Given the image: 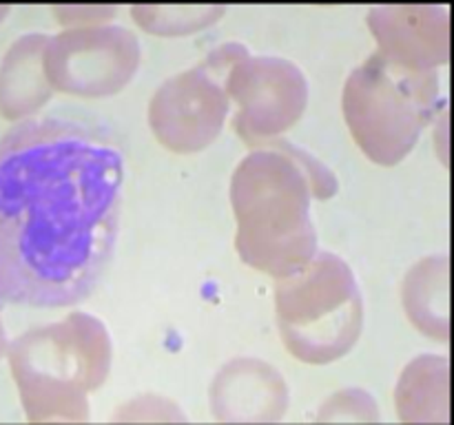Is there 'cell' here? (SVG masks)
<instances>
[{
	"label": "cell",
	"mask_w": 454,
	"mask_h": 425,
	"mask_svg": "<svg viewBox=\"0 0 454 425\" xmlns=\"http://www.w3.org/2000/svg\"><path fill=\"white\" fill-rule=\"evenodd\" d=\"M124 158L102 128L25 120L0 137V304L62 308L100 283L122 212Z\"/></svg>",
	"instance_id": "6da1fadb"
},
{
	"label": "cell",
	"mask_w": 454,
	"mask_h": 425,
	"mask_svg": "<svg viewBox=\"0 0 454 425\" xmlns=\"http://www.w3.org/2000/svg\"><path fill=\"white\" fill-rule=\"evenodd\" d=\"M27 425H91L89 394L111 372V336L89 313L22 332L7 348Z\"/></svg>",
	"instance_id": "7a4b0ae2"
},
{
	"label": "cell",
	"mask_w": 454,
	"mask_h": 425,
	"mask_svg": "<svg viewBox=\"0 0 454 425\" xmlns=\"http://www.w3.org/2000/svg\"><path fill=\"white\" fill-rule=\"evenodd\" d=\"M310 202L309 180L286 153L251 151L231 177L235 248L244 264L278 282L304 270L317 255Z\"/></svg>",
	"instance_id": "3957f363"
},
{
	"label": "cell",
	"mask_w": 454,
	"mask_h": 425,
	"mask_svg": "<svg viewBox=\"0 0 454 425\" xmlns=\"http://www.w3.org/2000/svg\"><path fill=\"white\" fill-rule=\"evenodd\" d=\"M442 102L437 71H412L372 53L346 78L341 111L362 153L380 166L402 162Z\"/></svg>",
	"instance_id": "277c9868"
},
{
	"label": "cell",
	"mask_w": 454,
	"mask_h": 425,
	"mask_svg": "<svg viewBox=\"0 0 454 425\" xmlns=\"http://www.w3.org/2000/svg\"><path fill=\"white\" fill-rule=\"evenodd\" d=\"M278 330L288 352L310 366L346 357L364 330V297L353 268L331 251L275 286Z\"/></svg>",
	"instance_id": "5b68a950"
},
{
	"label": "cell",
	"mask_w": 454,
	"mask_h": 425,
	"mask_svg": "<svg viewBox=\"0 0 454 425\" xmlns=\"http://www.w3.org/2000/svg\"><path fill=\"white\" fill-rule=\"evenodd\" d=\"M247 53L242 44H224L198 66L160 84L149 102V127L164 149L198 153L217 140L231 109L226 73Z\"/></svg>",
	"instance_id": "8992f818"
},
{
	"label": "cell",
	"mask_w": 454,
	"mask_h": 425,
	"mask_svg": "<svg viewBox=\"0 0 454 425\" xmlns=\"http://www.w3.org/2000/svg\"><path fill=\"white\" fill-rule=\"evenodd\" d=\"M140 58L133 31L118 25L80 27L47 35L43 69L53 93L109 97L136 78Z\"/></svg>",
	"instance_id": "52a82bcc"
},
{
	"label": "cell",
	"mask_w": 454,
	"mask_h": 425,
	"mask_svg": "<svg viewBox=\"0 0 454 425\" xmlns=\"http://www.w3.org/2000/svg\"><path fill=\"white\" fill-rule=\"evenodd\" d=\"M229 100L238 104L233 128L247 146L257 149L295 127L309 104V82L295 62L247 53L224 80Z\"/></svg>",
	"instance_id": "ba28073f"
},
{
	"label": "cell",
	"mask_w": 454,
	"mask_h": 425,
	"mask_svg": "<svg viewBox=\"0 0 454 425\" xmlns=\"http://www.w3.org/2000/svg\"><path fill=\"white\" fill-rule=\"evenodd\" d=\"M446 4H380L368 13L377 53L403 69L434 71L450 56Z\"/></svg>",
	"instance_id": "9c48e42d"
},
{
	"label": "cell",
	"mask_w": 454,
	"mask_h": 425,
	"mask_svg": "<svg viewBox=\"0 0 454 425\" xmlns=\"http://www.w3.org/2000/svg\"><path fill=\"white\" fill-rule=\"evenodd\" d=\"M208 406L222 425H275L291 406L282 372L255 357L220 367L208 388Z\"/></svg>",
	"instance_id": "30bf717a"
},
{
	"label": "cell",
	"mask_w": 454,
	"mask_h": 425,
	"mask_svg": "<svg viewBox=\"0 0 454 425\" xmlns=\"http://www.w3.org/2000/svg\"><path fill=\"white\" fill-rule=\"evenodd\" d=\"M47 35L27 34L18 38L0 62V115L9 122L31 118L53 96L43 69Z\"/></svg>",
	"instance_id": "8fae6325"
},
{
	"label": "cell",
	"mask_w": 454,
	"mask_h": 425,
	"mask_svg": "<svg viewBox=\"0 0 454 425\" xmlns=\"http://www.w3.org/2000/svg\"><path fill=\"white\" fill-rule=\"evenodd\" d=\"M399 425H448L450 421V361L443 354H421L403 367L395 388Z\"/></svg>",
	"instance_id": "7c38bea8"
},
{
	"label": "cell",
	"mask_w": 454,
	"mask_h": 425,
	"mask_svg": "<svg viewBox=\"0 0 454 425\" xmlns=\"http://www.w3.org/2000/svg\"><path fill=\"white\" fill-rule=\"evenodd\" d=\"M402 301L417 330L430 339L448 344V255H433L417 261L403 279Z\"/></svg>",
	"instance_id": "4fadbf2b"
},
{
	"label": "cell",
	"mask_w": 454,
	"mask_h": 425,
	"mask_svg": "<svg viewBox=\"0 0 454 425\" xmlns=\"http://www.w3.org/2000/svg\"><path fill=\"white\" fill-rule=\"evenodd\" d=\"M226 13L215 4H137L131 16L145 31L155 35H184L213 25Z\"/></svg>",
	"instance_id": "5bb4252c"
},
{
	"label": "cell",
	"mask_w": 454,
	"mask_h": 425,
	"mask_svg": "<svg viewBox=\"0 0 454 425\" xmlns=\"http://www.w3.org/2000/svg\"><path fill=\"white\" fill-rule=\"evenodd\" d=\"M380 406L368 390L344 388L328 397L309 425H380Z\"/></svg>",
	"instance_id": "9a60e30c"
},
{
	"label": "cell",
	"mask_w": 454,
	"mask_h": 425,
	"mask_svg": "<svg viewBox=\"0 0 454 425\" xmlns=\"http://www.w3.org/2000/svg\"><path fill=\"white\" fill-rule=\"evenodd\" d=\"M184 414L168 398L142 394L111 414L109 425H184Z\"/></svg>",
	"instance_id": "2e32d148"
},
{
	"label": "cell",
	"mask_w": 454,
	"mask_h": 425,
	"mask_svg": "<svg viewBox=\"0 0 454 425\" xmlns=\"http://www.w3.org/2000/svg\"><path fill=\"white\" fill-rule=\"evenodd\" d=\"M257 149H273L286 153L288 158L301 168V173H304L306 180H309L310 193H313V197L319 199V202H326V199L335 197L337 190H340V182H337L335 173H333L326 164L319 162L313 153L300 149V146L293 144V142L284 140V137H273V140L264 142V144H260Z\"/></svg>",
	"instance_id": "e0dca14e"
},
{
	"label": "cell",
	"mask_w": 454,
	"mask_h": 425,
	"mask_svg": "<svg viewBox=\"0 0 454 425\" xmlns=\"http://www.w3.org/2000/svg\"><path fill=\"white\" fill-rule=\"evenodd\" d=\"M118 13L115 7L105 4H67V7H53V16L58 18L62 27L80 29V27H102L109 25L111 18Z\"/></svg>",
	"instance_id": "ac0fdd59"
},
{
	"label": "cell",
	"mask_w": 454,
	"mask_h": 425,
	"mask_svg": "<svg viewBox=\"0 0 454 425\" xmlns=\"http://www.w3.org/2000/svg\"><path fill=\"white\" fill-rule=\"evenodd\" d=\"M7 348H9V339H7V332H4V326H3V317H0V357H4V354H7Z\"/></svg>",
	"instance_id": "d6986e66"
},
{
	"label": "cell",
	"mask_w": 454,
	"mask_h": 425,
	"mask_svg": "<svg viewBox=\"0 0 454 425\" xmlns=\"http://www.w3.org/2000/svg\"><path fill=\"white\" fill-rule=\"evenodd\" d=\"M9 13V7H0V22H3V18Z\"/></svg>",
	"instance_id": "ffe728a7"
}]
</instances>
